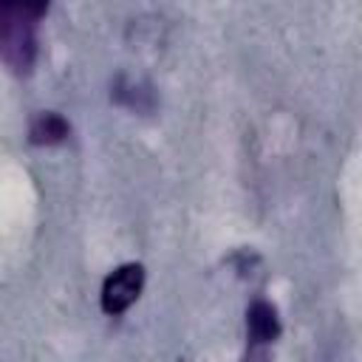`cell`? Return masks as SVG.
Returning a JSON list of instances; mask_svg holds the SVG:
<instances>
[{
	"instance_id": "3957f363",
	"label": "cell",
	"mask_w": 362,
	"mask_h": 362,
	"mask_svg": "<svg viewBox=\"0 0 362 362\" xmlns=\"http://www.w3.org/2000/svg\"><path fill=\"white\" fill-rule=\"evenodd\" d=\"M246 328H249V339L255 345H266L280 334V322H277V311L274 305H269L266 300H255L246 311Z\"/></svg>"
},
{
	"instance_id": "277c9868",
	"label": "cell",
	"mask_w": 362,
	"mask_h": 362,
	"mask_svg": "<svg viewBox=\"0 0 362 362\" xmlns=\"http://www.w3.org/2000/svg\"><path fill=\"white\" fill-rule=\"evenodd\" d=\"M68 122L57 113H40L34 122H31V130H28V139L34 144H57L68 136Z\"/></svg>"
},
{
	"instance_id": "5b68a950",
	"label": "cell",
	"mask_w": 362,
	"mask_h": 362,
	"mask_svg": "<svg viewBox=\"0 0 362 362\" xmlns=\"http://www.w3.org/2000/svg\"><path fill=\"white\" fill-rule=\"evenodd\" d=\"M246 362H249V359H246Z\"/></svg>"
},
{
	"instance_id": "6da1fadb",
	"label": "cell",
	"mask_w": 362,
	"mask_h": 362,
	"mask_svg": "<svg viewBox=\"0 0 362 362\" xmlns=\"http://www.w3.org/2000/svg\"><path fill=\"white\" fill-rule=\"evenodd\" d=\"M45 14L42 3H3L0 6V51L14 74H28L37 54V20Z\"/></svg>"
},
{
	"instance_id": "7a4b0ae2",
	"label": "cell",
	"mask_w": 362,
	"mask_h": 362,
	"mask_svg": "<svg viewBox=\"0 0 362 362\" xmlns=\"http://www.w3.org/2000/svg\"><path fill=\"white\" fill-rule=\"evenodd\" d=\"M144 286V269L139 263H124L116 272H110L102 283V311L105 314H122L127 311Z\"/></svg>"
}]
</instances>
